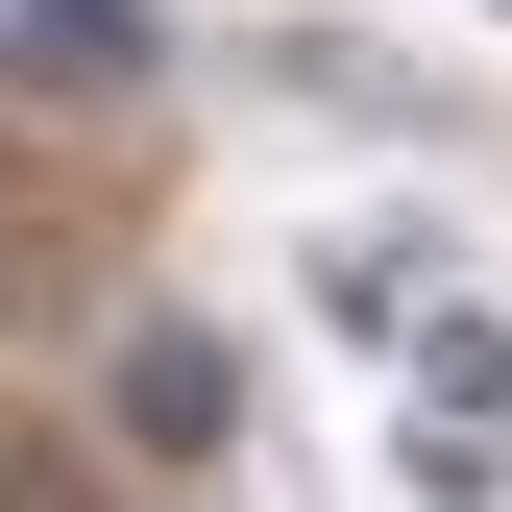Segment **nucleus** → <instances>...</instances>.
Here are the masks:
<instances>
[{"label":"nucleus","instance_id":"20e7f679","mask_svg":"<svg viewBox=\"0 0 512 512\" xmlns=\"http://www.w3.org/2000/svg\"><path fill=\"white\" fill-rule=\"evenodd\" d=\"M317 317H342V342H415V317H439V269H415V220H366V244H317Z\"/></svg>","mask_w":512,"mask_h":512},{"label":"nucleus","instance_id":"39448f33","mask_svg":"<svg viewBox=\"0 0 512 512\" xmlns=\"http://www.w3.org/2000/svg\"><path fill=\"white\" fill-rule=\"evenodd\" d=\"M0 512H98V464H74L49 415H0Z\"/></svg>","mask_w":512,"mask_h":512},{"label":"nucleus","instance_id":"f03ea898","mask_svg":"<svg viewBox=\"0 0 512 512\" xmlns=\"http://www.w3.org/2000/svg\"><path fill=\"white\" fill-rule=\"evenodd\" d=\"M171 25L147 0H0V98H147Z\"/></svg>","mask_w":512,"mask_h":512},{"label":"nucleus","instance_id":"7ed1b4c3","mask_svg":"<svg viewBox=\"0 0 512 512\" xmlns=\"http://www.w3.org/2000/svg\"><path fill=\"white\" fill-rule=\"evenodd\" d=\"M220 415H244V366L196 317H122V439H147V464H220Z\"/></svg>","mask_w":512,"mask_h":512},{"label":"nucleus","instance_id":"f257e3e1","mask_svg":"<svg viewBox=\"0 0 512 512\" xmlns=\"http://www.w3.org/2000/svg\"><path fill=\"white\" fill-rule=\"evenodd\" d=\"M391 366H415V439H391V464H415L439 512H488V488H512V317H488V293H439Z\"/></svg>","mask_w":512,"mask_h":512}]
</instances>
